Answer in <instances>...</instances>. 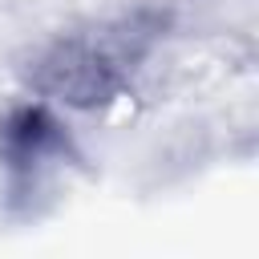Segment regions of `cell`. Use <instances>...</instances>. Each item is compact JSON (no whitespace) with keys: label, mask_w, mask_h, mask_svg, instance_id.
<instances>
[{"label":"cell","mask_w":259,"mask_h":259,"mask_svg":"<svg viewBox=\"0 0 259 259\" xmlns=\"http://www.w3.org/2000/svg\"><path fill=\"white\" fill-rule=\"evenodd\" d=\"M36 81H40V89H49L73 105H97L121 89V69L105 49L85 45V40H69L40 65Z\"/></svg>","instance_id":"obj_1"},{"label":"cell","mask_w":259,"mask_h":259,"mask_svg":"<svg viewBox=\"0 0 259 259\" xmlns=\"http://www.w3.org/2000/svg\"><path fill=\"white\" fill-rule=\"evenodd\" d=\"M4 146H8V162H12L16 174H28V170L69 154L65 130L40 105H24V109L12 113V121L4 125Z\"/></svg>","instance_id":"obj_2"}]
</instances>
